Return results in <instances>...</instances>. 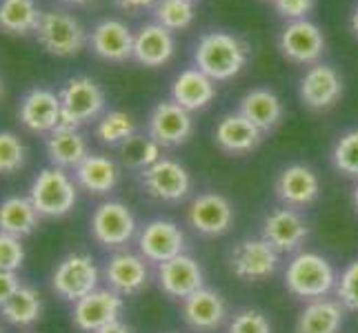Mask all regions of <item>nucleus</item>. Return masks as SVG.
I'll list each match as a JSON object with an SVG mask.
<instances>
[{
  "instance_id": "f257e3e1",
  "label": "nucleus",
  "mask_w": 358,
  "mask_h": 333,
  "mask_svg": "<svg viewBox=\"0 0 358 333\" xmlns=\"http://www.w3.org/2000/svg\"><path fill=\"white\" fill-rule=\"evenodd\" d=\"M250 58L247 45L227 31H209L196 45L194 60L205 76H209L214 82L231 80L238 76Z\"/></svg>"
},
{
  "instance_id": "f03ea898",
  "label": "nucleus",
  "mask_w": 358,
  "mask_h": 333,
  "mask_svg": "<svg viewBox=\"0 0 358 333\" xmlns=\"http://www.w3.org/2000/svg\"><path fill=\"white\" fill-rule=\"evenodd\" d=\"M336 269L316 251H299L285 269L287 291L307 302L327 298V293L336 289Z\"/></svg>"
},
{
  "instance_id": "7ed1b4c3",
  "label": "nucleus",
  "mask_w": 358,
  "mask_h": 333,
  "mask_svg": "<svg viewBox=\"0 0 358 333\" xmlns=\"http://www.w3.org/2000/svg\"><path fill=\"white\" fill-rule=\"evenodd\" d=\"M29 200L41 218H63L78 200V184L69 174H65V169L47 167L34 178Z\"/></svg>"
},
{
  "instance_id": "20e7f679",
  "label": "nucleus",
  "mask_w": 358,
  "mask_h": 333,
  "mask_svg": "<svg viewBox=\"0 0 358 333\" xmlns=\"http://www.w3.org/2000/svg\"><path fill=\"white\" fill-rule=\"evenodd\" d=\"M101 271L90 253L71 251L60 260L52 274V289L58 298L78 302L85 295L98 289Z\"/></svg>"
},
{
  "instance_id": "39448f33",
  "label": "nucleus",
  "mask_w": 358,
  "mask_h": 333,
  "mask_svg": "<svg viewBox=\"0 0 358 333\" xmlns=\"http://www.w3.org/2000/svg\"><path fill=\"white\" fill-rule=\"evenodd\" d=\"M34 34L45 52L58 58L76 56L87 43V34H85L83 24L65 11H43Z\"/></svg>"
},
{
  "instance_id": "423d86ee",
  "label": "nucleus",
  "mask_w": 358,
  "mask_h": 333,
  "mask_svg": "<svg viewBox=\"0 0 358 333\" xmlns=\"http://www.w3.org/2000/svg\"><path fill=\"white\" fill-rule=\"evenodd\" d=\"M63 105V125L78 129L90 120H96L105 109V91L90 76H76L65 82L60 89Z\"/></svg>"
},
{
  "instance_id": "0eeeda50",
  "label": "nucleus",
  "mask_w": 358,
  "mask_h": 333,
  "mask_svg": "<svg viewBox=\"0 0 358 333\" xmlns=\"http://www.w3.org/2000/svg\"><path fill=\"white\" fill-rule=\"evenodd\" d=\"M280 253L263 238H245L234 244L229 253V269L245 282H263L276 274Z\"/></svg>"
},
{
  "instance_id": "6e6552de",
  "label": "nucleus",
  "mask_w": 358,
  "mask_h": 333,
  "mask_svg": "<svg viewBox=\"0 0 358 333\" xmlns=\"http://www.w3.org/2000/svg\"><path fill=\"white\" fill-rule=\"evenodd\" d=\"M92 236L98 244L107 249H120L136 236V218L127 205L118 200L101 202L92 214Z\"/></svg>"
},
{
  "instance_id": "1a4fd4ad",
  "label": "nucleus",
  "mask_w": 358,
  "mask_h": 333,
  "mask_svg": "<svg viewBox=\"0 0 358 333\" xmlns=\"http://www.w3.org/2000/svg\"><path fill=\"white\" fill-rule=\"evenodd\" d=\"M141 182L152 198L163 202H180L192 191L189 171L171 158H160L152 167L143 169Z\"/></svg>"
},
{
  "instance_id": "9d476101",
  "label": "nucleus",
  "mask_w": 358,
  "mask_h": 333,
  "mask_svg": "<svg viewBox=\"0 0 358 333\" xmlns=\"http://www.w3.org/2000/svg\"><path fill=\"white\" fill-rule=\"evenodd\" d=\"M122 295L112 289H96L85 295L78 302H73L71 323L83 333H96L109 323L120 320L122 313Z\"/></svg>"
},
{
  "instance_id": "9b49d317",
  "label": "nucleus",
  "mask_w": 358,
  "mask_h": 333,
  "mask_svg": "<svg viewBox=\"0 0 358 333\" xmlns=\"http://www.w3.org/2000/svg\"><path fill=\"white\" fill-rule=\"evenodd\" d=\"M138 253L147 262L163 265L185 253V233L171 220H152L138 233Z\"/></svg>"
},
{
  "instance_id": "f8f14e48",
  "label": "nucleus",
  "mask_w": 358,
  "mask_h": 333,
  "mask_svg": "<svg viewBox=\"0 0 358 333\" xmlns=\"http://www.w3.org/2000/svg\"><path fill=\"white\" fill-rule=\"evenodd\" d=\"M147 133H150L160 147L185 145L194 133L192 111L182 109L174 101L158 103L152 109L150 120H147Z\"/></svg>"
},
{
  "instance_id": "ddd939ff",
  "label": "nucleus",
  "mask_w": 358,
  "mask_h": 333,
  "mask_svg": "<svg viewBox=\"0 0 358 333\" xmlns=\"http://www.w3.org/2000/svg\"><path fill=\"white\" fill-rule=\"evenodd\" d=\"M280 54L296 65H316L325 52V36L310 20H294L280 31Z\"/></svg>"
},
{
  "instance_id": "4468645a",
  "label": "nucleus",
  "mask_w": 358,
  "mask_h": 333,
  "mask_svg": "<svg viewBox=\"0 0 358 333\" xmlns=\"http://www.w3.org/2000/svg\"><path fill=\"white\" fill-rule=\"evenodd\" d=\"M18 120L24 129L34 133H52L63 125V105L60 96L45 87H34L22 96L18 107Z\"/></svg>"
},
{
  "instance_id": "2eb2a0df",
  "label": "nucleus",
  "mask_w": 358,
  "mask_h": 333,
  "mask_svg": "<svg viewBox=\"0 0 358 333\" xmlns=\"http://www.w3.org/2000/svg\"><path fill=\"white\" fill-rule=\"evenodd\" d=\"M261 238L267 240L278 253H292L301 249L303 242L310 238V227L296 209L282 207L265 216Z\"/></svg>"
},
{
  "instance_id": "dca6fc26",
  "label": "nucleus",
  "mask_w": 358,
  "mask_h": 333,
  "mask_svg": "<svg viewBox=\"0 0 358 333\" xmlns=\"http://www.w3.org/2000/svg\"><path fill=\"white\" fill-rule=\"evenodd\" d=\"M156 280L158 287L163 289L165 295L176 300L189 298L192 293L205 287V274L199 260L187 253H180L171 260L158 265L156 269Z\"/></svg>"
},
{
  "instance_id": "f3484780",
  "label": "nucleus",
  "mask_w": 358,
  "mask_h": 333,
  "mask_svg": "<svg viewBox=\"0 0 358 333\" xmlns=\"http://www.w3.org/2000/svg\"><path fill=\"white\" fill-rule=\"evenodd\" d=\"M187 220L192 229L203 236H223L234 225V205L223 193L207 191L192 200Z\"/></svg>"
},
{
  "instance_id": "a211bd4d",
  "label": "nucleus",
  "mask_w": 358,
  "mask_h": 333,
  "mask_svg": "<svg viewBox=\"0 0 358 333\" xmlns=\"http://www.w3.org/2000/svg\"><path fill=\"white\" fill-rule=\"evenodd\" d=\"M180 313L185 325L196 333H214L225 325V320L229 316L227 300L214 289H199L192 293L189 298L182 300Z\"/></svg>"
},
{
  "instance_id": "6ab92c4d",
  "label": "nucleus",
  "mask_w": 358,
  "mask_h": 333,
  "mask_svg": "<svg viewBox=\"0 0 358 333\" xmlns=\"http://www.w3.org/2000/svg\"><path fill=\"white\" fill-rule=\"evenodd\" d=\"M105 280L107 287L116 291L122 298L127 295H138L150 285V265L141 253L118 251L105 265Z\"/></svg>"
},
{
  "instance_id": "aec40b11",
  "label": "nucleus",
  "mask_w": 358,
  "mask_h": 333,
  "mask_svg": "<svg viewBox=\"0 0 358 333\" xmlns=\"http://www.w3.org/2000/svg\"><path fill=\"white\" fill-rule=\"evenodd\" d=\"M276 195L278 200L289 209H303L318 200L320 180L316 171L307 165H289L276 178Z\"/></svg>"
},
{
  "instance_id": "412c9836",
  "label": "nucleus",
  "mask_w": 358,
  "mask_h": 333,
  "mask_svg": "<svg viewBox=\"0 0 358 333\" xmlns=\"http://www.w3.org/2000/svg\"><path fill=\"white\" fill-rule=\"evenodd\" d=\"M301 101L310 109H329L334 107L343 96V78L341 73L329 65H312L301 78Z\"/></svg>"
},
{
  "instance_id": "4be33fe9",
  "label": "nucleus",
  "mask_w": 358,
  "mask_h": 333,
  "mask_svg": "<svg viewBox=\"0 0 358 333\" xmlns=\"http://www.w3.org/2000/svg\"><path fill=\"white\" fill-rule=\"evenodd\" d=\"M176 52L174 31L165 29L163 24L150 22L134 34V60L145 67H163L169 63Z\"/></svg>"
},
{
  "instance_id": "5701e85b",
  "label": "nucleus",
  "mask_w": 358,
  "mask_h": 333,
  "mask_svg": "<svg viewBox=\"0 0 358 333\" xmlns=\"http://www.w3.org/2000/svg\"><path fill=\"white\" fill-rule=\"evenodd\" d=\"M90 45L94 54L109 63H125L134 56V34L125 22L120 20H103L98 22L92 36Z\"/></svg>"
},
{
  "instance_id": "b1692460",
  "label": "nucleus",
  "mask_w": 358,
  "mask_h": 333,
  "mask_svg": "<svg viewBox=\"0 0 358 333\" xmlns=\"http://www.w3.org/2000/svg\"><path fill=\"white\" fill-rule=\"evenodd\" d=\"M261 138H263V131L256 125H252L241 111L223 116L214 129L216 145L225 154H231V156H243V154L254 151L258 142H261Z\"/></svg>"
},
{
  "instance_id": "393cba45",
  "label": "nucleus",
  "mask_w": 358,
  "mask_h": 333,
  "mask_svg": "<svg viewBox=\"0 0 358 333\" xmlns=\"http://www.w3.org/2000/svg\"><path fill=\"white\" fill-rule=\"evenodd\" d=\"M216 98V82L199 67L180 71L171 84V101L187 111L205 109Z\"/></svg>"
},
{
  "instance_id": "a878e982",
  "label": "nucleus",
  "mask_w": 358,
  "mask_h": 333,
  "mask_svg": "<svg viewBox=\"0 0 358 333\" xmlns=\"http://www.w3.org/2000/svg\"><path fill=\"white\" fill-rule=\"evenodd\" d=\"M345 323V306L338 300L318 298L305 304L296 318V333H341Z\"/></svg>"
},
{
  "instance_id": "bb28decb",
  "label": "nucleus",
  "mask_w": 358,
  "mask_h": 333,
  "mask_svg": "<svg viewBox=\"0 0 358 333\" xmlns=\"http://www.w3.org/2000/svg\"><path fill=\"white\" fill-rule=\"evenodd\" d=\"M47 156H49L52 167L76 169L83 160L90 156L87 140H85V135L78 129L60 125L58 129H54L52 133H49Z\"/></svg>"
},
{
  "instance_id": "cd10ccee",
  "label": "nucleus",
  "mask_w": 358,
  "mask_h": 333,
  "mask_svg": "<svg viewBox=\"0 0 358 333\" xmlns=\"http://www.w3.org/2000/svg\"><path fill=\"white\" fill-rule=\"evenodd\" d=\"M73 178L80 189L103 195L109 193L120 178V169L112 158L101 156V154H90L83 163L73 169Z\"/></svg>"
},
{
  "instance_id": "c85d7f7f",
  "label": "nucleus",
  "mask_w": 358,
  "mask_h": 333,
  "mask_svg": "<svg viewBox=\"0 0 358 333\" xmlns=\"http://www.w3.org/2000/svg\"><path fill=\"white\" fill-rule=\"evenodd\" d=\"M241 114L263 133L274 129L282 120V103L271 89H252L241 98Z\"/></svg>"
},
{
  "instance_id": "c756f323",
  "label": "nucleus",
  "mask_w": 358,
  "mask_h": 333,
  "mask_svg": "<svg viewBox=\"0 0 358 333\" xmlns=\"http://www.w3.org/2000/svg\"><path fill=\"white\" fill-rule=\"evenodd\" d=\"M41 214L36 212L29 195H9L0 202V231L9 233V236L24 238L38 227Z\"/></svg>"
},
{
  "instance_id": "7c9ffc66",
  "label": "nucleus",
  "mask_w": 358,
  "mask_h": 333,
  "mask_svg": "<svg viewBox=\"0 0 358 333\" xmlns=\"http://www.w3.org/2000/svg\"><path fill=\"white\" fill-rule=\"evenodd\" d=\"M43 11L36 0H0V31L11 36H27L36 31Z\"/></svg>"
},
{
  "instance_id": "2f4dec72",
  "label": "nucleus",
  "mask_w": 358,
  "mask_h": 333,
  "mask_svg": "<svg viewBox=\"0 0 358 333\" xmlns=\"http://www.w3.org/2000/svg\"><path fill=\"white\" fill-rule=\"evenodd\" d=\"M0 313H3L5 323L14 327H31L34 323H38L43 316V298L38 289H34L29 285H20L18 291L0 309Z\"/></svg>"
},
{
  "instance_id": "473e14b6",
  "label": "nucleus",
  "mask_w": 358,
  "mask_h": 333,
  "mask_svg": "<svg viewBox=\"0 0 358 333\" xmlns=\"http://www.w3.org/2000/svg\"><path fill=\"white\" fill-rule=\"evenodd\" d=\"M118 149V156L122 160V165L129 167V169H147L152 167L154 163L160 160V145L152 138L150 133L141 135V133H134L129 140H125Z\"/></svg>"
},
{
  "instance_id": "72a5a7b5",
  "label": "nucleus",
  "mask_w": 358,
  "mask_h": 333,
  "mask_svg": "<svg viewBox=\"0 0 358 333\" xmlns=\"http://www.w3.org/2000/svg\"><path fill=\"white\" fill-rule=\"evenodd\" d=\"M136 133V122L125 111H109L96 125V135L103 145L120 147L125 140H129Z\"/></svg>"
},
{
  "instance_id": "f704fd0d",
  "label": "nucleus",
  "mask_w": 358,
  "mask_h": 333,
  "mask_svg": "<svg viewBox=\"0 0 358 333\" xmlns=\"http://www.w3.org/2000/svg\"><path fill=\"white\" fill-rule=\"evenodd\" d=\"M194 20V3L189 0H158L156 22L169 31L187 29Z\"/></svg>"
},
{
  "instance_id": "c9c22d12",
  "label": "nucleus",
  "mask_w": 358,
  "mask_h": 333,
  "mask_svg": "<svg viewBox=\"0 0 358 333\" xmlns=\"http://www.w3.org/2000/svg\"><path fill=\"white\" fill-rule=\"evenodd\" d=\"M331 163L341 174L358 180V129L343 133L331 151Z\"/></svg>"
},
{
  "instance_id": "e433bc0d",
  "label": "nucleus",
  "mask_w": 358,
  "mask_h": 333,
  "mask_svg": "<svg viewBox=\"0 0 358 333\" xmlns=\"http://www.w3.org/2000/svg\"><path fill=\"white\" fill-rule=\"evenodd\" d=\"M24 158H27V151L18 135L11 131H0V174H16L18 169H22Z\"/></svg>"
},
{
  "instance_id": "4c0bfd02",
  "label": "nucleus",
  "mask_w": 358,
  "mask_h": 333,
  "mask_svg": "<svg viewBox=\"0 0 358 333\" xmlns=\"http://www.w3.org/2000/svg\"><path fill=\"white\" fill-rule=\"evenodd\" d=\"M334 291L338 302L345 306V311L358 313V260L350 262L341 271Z\"/></svg>"
},
{
  "instance_id": "58836bf2",
  "label": "nucleus",
  "mask_w": 358,
  "mask_h": 333,
  "mask_svg": "<svg viewBox=\"0 0 358 333\" xmlns=\"http://www.w3.org/2000/svg\"><path fill=\"white\" fill-rule=\"evenodd\" d=\"M227 333H271V323L263 311L247 306L231 316Z\"/></svg>"
},
{
  "instance_id": "ea45409f",
  "label": "nucleus",
  "mask_w": 358,
  "mask_h": 333,
  "mask_svg": "<svg viewBox=\"0 0 358 333\" xmlns=\"http://www.w3.org/2000/svg\"><path fill=\"white\" fill-rule=\"evenodd\" d=\"M24 262V246L20 238L0 231V271H18Z\"/></svg>"
},
{
  "instance_id": "a19ab883",
  "label": "nucleus",
  "mask_w": 358,
  "mask_h": 333,
  "mask_svg": "<svg viewBox=\"0 0 358 333\" xmlns=\"http://www.w3.org/2000/svg\"><path fill=\"white\" fill-rule=\"evenodd\" d=\"M276 11L287 20H305L307 14H312L314 0H274Z\"/></svg>"
},
{
  "instance_id": "79ce46f5",
  "label": "nucleus",
  "mask_w": 358,
  "mask_h": 333,
  "mask_svg": "<svg viewBox=\"0 0 358 333\" xmlns=\"http://www.w3.org/2000/svg\"><path fill=\"white\" fill-rule=\"evenodd\" d=\"M20 280L16 276V271H0V309L7 304V300L18 291Z\"/></svg>"
},
{
  "instance_id": "37998d69",
  "label": "nucleus",
  "mask_w": 358,
  "mask_h": 333,
  "mask_svg": "<svg viewBox=\"0 0 358 333\" xmlns=\"http://www.w3.org/2000/svg\"><path fill=\"white\" fill-rule=\"evenodd\" d=\"M118 7L129 9V11H138V9H147L152 5H158V0H116Z\"/></svg>"
},
{
  "instance_id": "c03bdc74",
  "label": "nucleus",
  "mask_w": 358,
  "mask_h": 333,
  "mask_svg": "<svg viewBox=\"0 0 358 333\" xmlns=\"http://www.w3.org/2000/svg\"><path fill=\"white\" fill-rule=\"evenodd\" d=\"M96 333H131V329H129L125 323H120V320H116V323H109L107 327L98 329Z\"/></svg>"
},
{
  "instance_id": "a18cd8bd",
  "label": "nucleus",
  "mask_w": 358,
  "mask_h": 333,
  "mask_svg": "<svg viewBox=\"0 0 358 333\" xmlns=\"http://www.w3.org/2000/svg\"><path fill=\"white\" fill-rule=\"evenodd\" d=\"M350 24H352V31H354V36L358 38V5H356V9H354V14H352V20H350Z\"/></svg>"
},
{
  "instance_id": "49530a36",
  "label": "nucleus",
  "mask_w": 358,
  "mask_h": 333,
  "mask_svg": "<svg viewBox=\"0 0 358 333\" xmlns=\"http://www.w3.org/2000/svg\"><path fill=\"white\" fill-rule=\"evenodd\" d=\"M352 198H354V207H356V212H358V182H356V187H354V195H352Z\"/></svg>"
},
{
  "instance_id": "de8ad7c7",
  "label": "nucleus",
  "mask_w": 358,
  "mask_h": 333,
  "mask_svg": "<svg viewBox=\"0 0 358 333\" xmlns=\"http://www.w3.org/2000/svg\"><path fill=\"white\" fill-rule=\"evenodd\" d=\"M65 3H71V5H83V3H87V0H65Z\"/></svg>"
},
{
  "instance_id": "09e8293b",
  "label": "nucleus",
  "mask_w": 358,
  "mask_h": 333,
  "mask_svg": "<svg viewBox=\"0 0 358 333\" xmlns=\"http://www.w3.org/2000/svg\"><path fill=\"white\" fill-rule=\"evenodd\" d=\"M0 94H3V82H0Z\"/></svg>"
},
{
  "instance_id": "8fccbe9b",
  "label": "nucleus",
  "mask_w": 358,
  "mask_h": 333,
  "mask_svg": "<svg viewBox=\"0 0 358 333\" xmlns=\"http://www.w3.org/2000/svg\"><path fill=\"white\" fill-rule=\"evenodd\" d=\"M189 3H196V0H189Z\"/></svg>"
},
{
  "instance_id": "3c124183",
  "label": "nucleus",
  "mask_w": 358,
  "mask_h": 333,
  "mask_svg": "<svg viewBox=\"0 0 358 333\" xmlns=\"http://www.w3.org/2000/svg\"><path fill=\"white\" fill-rule=\"evenodd\" d=\"M0 333H3V331H0Z\"/></svg>"
}]
</instances>
